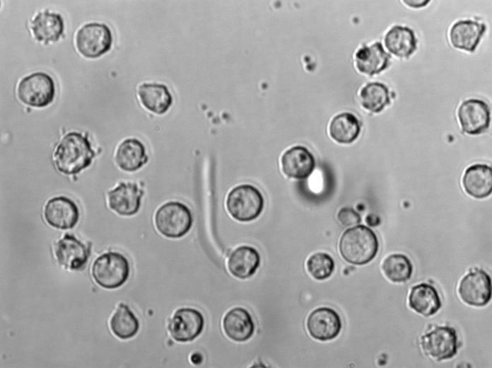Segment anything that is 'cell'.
Wrapping results in <instances>:
<instances>
[{
  "instance_id": "cell-15",
  "label": "cell",
  "mask_w": 492,
  "mask_h": 368,
  "mask_svg": "<svg viewBox=\"0 0 492 368\" xmlns=\"http://www.w3.org/2000/svg\"><path fill=\"white\" fill-rule=\"evenodd\" d=\"M144 193L136 183L121 182L107 193L109 207L120 215H134L140 209Z\"/></svg>"
},
{
  "instance_id": "cell-7",
  "label": "cell",
  "mask_w": 492,
  "mask_h": 368,
  "mask_svg": "<svg viewBox=\"0 0 492 368\" xmlns=\"http://www.w3.org/2000/svg\"><path fill=\"white\" fill-rule=\"evenodd\" d=\"M112 36L109 27L104 23L85 24L78 31L76 45L78 52L88 58H97L110 50Z\"/></svg>"
},
{
  "instance_id": "cell-5",
  "label": "cell",
  "mask_w": 492,
  "mask_h": 368,
  "mask_svg": "<svg viewBox=\"0 0 492 368\" xmlns=\"http://www.w3.org/2000/svg\"><path fill=\"white\" fill-rule=\"evenodd\" d=\"M129 272L128 260L117 252L103 253L95 259L91 269L95 282L105 289L121 287L127 280Z\"/></svg>"
},
{
  "instance_id": "cell-18",
  "label": "cell",
  "mask_w": 492,
  "mask_h": 368,
  "mask_svg": "<svg viewBox=\"0 0 492 368\" xmlns=\"http://www.w3.org/2000/svg\"><path fill=\"white\" fill-rule=\"evenodd\" d=\"M223 328L231 340L243 342L252 336L255 326L251 315L245 309L235 307L223 317Z\"/></svg>"
},
{
  "instance_id": "cell-13",
  "label": "cell",
  "mask_w": 492,
  "mask_h": 368,
  "mask_svg": "<svg viewBox=\"0 0 492 368\" xmlns=\"http://www.w3.org/2000/svg\"><path fill=\"white\" fill-rule=\"evenodd\" d=\"M306 325L309 334L321 341L335 338L342 327L338 313L329 307H320L312 311L308 317Z\"/></svg>"
},
{
  "instance_id": "cell-6",
  "label": "cell",
  "mask_w": 492,
  "mask_h": 368,
  "mask_svg": "<svg viewBox=\"0 0 492 368\" xmlns=\"http://www.w3.org/2000/svg\"><path fill=\"white\" fill-rule=\"evenodd\" d=\"M18 97L23 103L42 108L51 103L55 96L52 78L44 72H35L24 77L18 84Z\"/></svg>"
},
{
  "instance_id": "cell-24",
  "label": "cell",
  "mask_w": 492,
  "mask_h": 368,
  "mask_svg": "<svg viewBox=\"0 0 492 368\" xmlns=\"http://www.w3.org/2000/svg\"><path fill=\"white\" fill-rule=\"evenodd\" d=\"M409 305L416 312L430 316L440 309L441 301L437 289L433 285L421 283L411 288Z\"/></svg>"
},
{
  "instance_id": "cell-28",
  "label": "cell",
  "mask_w": 492,
  "mask_h": 368,
  "mask_svg": "<svg viewBox=\"0 0 492 368\" xmlns=\"http://www.w3.org/2000/svg\"><path fill=\"white\" fill-rule=\"evenodd\" d=\"M112 333L120 339L134 337L139 329V322L128 306L119 304L110 320Z\"/></svg>"
},
{
  "instance_id": "cell-31",
  "label": "cell",
  "mask_w": 492,
  "mask_h": 368,
  "mask_svg": "<svg viewBox=\"0 0 492 368\" xmlns=\"http://www.w3.org/2000/svg\"><path fill=\"white\" fill-rule=\"evenodd\" d=\"M307 269L309 273L317 280H323L331 276L334 270V261L332 256L326 253H316L307 260Z\"/></svg>"
},
{
  "instance_id": "cell-21",
  "label": "cell",
  "mask_w": 492,
  "mask_h": 368,
  "mask_svg": "<svg viewBox=\"0 0 492 368\" xmlns=\"http://www.w3.org/2000/svg\"><path fill=\"white\" fill-rule=\"evenodd\" d=\"M462 185L465 191L476 198H484L491 193L492 171L485 164H474L465 171Z\"/></svg>"
},
{
  "instance_id": "cell-26",
  "label": "cell",
  "mask_w": 492,
  "mask_h": 368,
  "mask_svg": "<svg viewBox=\"0 0 492 368\" xmlns=\"http://www.w3.org/2000/svg\"><path fill=\"white\" fill-rule=\"evenodd\" d=\"M385 44L390 53L401 58H408L417 48L414 30L401 25H394L387 33Z\"/></svg>"
},
{
  "instance_id": "cell-30",
  "label": "cell",
  "mask_w": 492,
  "mask_h": 368,
  "mask_svg": "<svg viewBox=\"0 0 492 368\" xmlns=\"http://www.w3.org/2000/svg\"><path fill=\"white\" fill-rule=\"evenodd\" d=\"M382 271L390 281L404 282L409 280L413 272L411 262L404 254L395 253L387 256L382 265Z\"/></svg>"
},
{
  "instance_id": "cell-10",
  "label": "cell",
  "mask_w": 492,
  "mask_h": 368,
  "mask_svg": "<svg viewBox=\"0 0 492 368\" xmlns=\"http://www.w3.org/2000/svg\"><path fill=\"white\" fill-rule=\"evenodd\" d=\"M204 318L201 312L193 308H180L169 321L170 335L178 342L192 341L202 332Z\"/></svg>"
},
{
  "instance_id": "cell-19",
  "label": "cell",
  "mask_w": 492,
  "mask_h": 368,
  "mask_svg": "<svg viewBox=\"0 0 492 368\" xmlns=\"http://www.w3.org/2000/svg\"><path fill=\"white\" fill-rule=\"evenodd\" d=\"M260 255L254 248L240 246L230 255L228 269L234 277L246 279L255 273L260 265Z\"/></svg>"
},
{
  "instance_id": "cell-25",
  "label": "cell",
  "mask_w": 492,
  "mask_h": 368,
  "mask_svg": "<svg viewBox=\"0 0 492 368\" xmlns=\"http://www.w3.org/2000/svg\"><path fill=\"white\" fill-rule=\"evenodd\" d=\"M138 95L142 105L156 114L166 113L172 103L168 87L160 84H143L139 87Z\"/></svg>"
},
{
  "instance_id": "cell-29",
  "label": "cell",
  "mask_w": 492,
  "mask_h": 368,
  "mask_svg": "<svg viewBox=\"0 0 492 368\" xmlns=\"http://www.w3.org/2000/svg\"><path fill=\"white\" fill-rule=\"evenodd\" d=\"M360 100L365 109L379 113L390 103L388 88L379 82L369 83L361 89Z\"/></svg>"
},
{
  "instance_id": "cell-8",
  "label": "cell",
  "mask_w": 492,
  "mask_h": 368,
  "mask_svg": "<svg viewBox=\"0 0 492 368\" xmlns=\"http://www.w3.org/2000/svg\"><path fill=\"white\" fill-rule=\"evenodd\" d=\"M420 344L423 352L438 361L453 357L457 352V335L455 328L450 326H435L421 338Z\"/></svg>"
},
{
  "instance_id": "cell-11",
  "label": "cell",
  "mask_w": 492,
  "mask_h": 368,
  "mask_svg": "<svg viewBox=\"0 0 492 368\" xmlns=\"http://www.w3.org/2000/svg\"><path fill=\"white\" fill-rule=\"evenodd\" d=\"M58 263L65 269L78 270L84 268L90 254V246L77 239L74 235L66 234L54 246Z\"/></svg>"
},
{
  "instance_id": "cell-23",
  "label": "cell",
  "mask_w": 492,
  "mask_h": 368,
  "mask_svg": "<svg viewBox=\"0 0 492 368\" xmlns=\"http://www.w3.org/2000/svg\"><path fill=\"white\" fill-rule=\"evenodd\" d=\"M64 21L60 14L50 13L48 10L40 12L31 22V29L35 38L47 44L56 42L63 35Z\"/></svg>"
},
{
  "instance_id": "cell-4",
  "label": "cell",
  "mask_w": 492,
  "mask_h": 368,
  "mask_svg": "<svg viewBox=\"0 0 492 368\" xmlns=\"http://www.w3.org/2000/svg\"><path fill=\"white\" fill-rule=\"evenodd\" d=\"M155 224L164 236L177 238L184 236L191 229L193 217L189 207L177 201L161 205L155 214Z\"/></svg>"
},
{
  "instance_id": "cell-22",
  "label": "cell",
  "mask_w": 492,
  "mask_h": 368,
  "mask_svg": "<svg viewBox=\"0 0 492 368\" xmlns=\"http://www.w3.org/2000/svg\"><path fill=\"white\" fill-rule=\"evenodd\" d=\"M115 161L121 169L129 172L135 171L148 161L146 148L136 138L126 139L117 149Z\"/></svg>"
},
{
  "instance_id": "cell-14",
  "label": "cell",
  "mask_w": 492,
  "mask_h": 368,
  "mask_svg": "<svg viewBox=\"0 0 492 368\" xmlns=\"http://www.w3.org/2000/svg\"><path fill=\"white\" fill-rule=\"evenodd\" d=\"M44 217L50 226L64 230L75 226L78 221L79 211L72 200L65 196H58L47 202Z\"/></svg>"
},
{
  "instance_id": "cell-3",
  "label": "cell",
  "mask_w": 492,
  "mask_h": 368,
  "mask_svg": "<svg viewBox=\"0 0 492 368\" xmlns=\"http://www.w3.org/2000/svg\"><path fill=\"white\" fill-rule=\"evenodd\" d=\"M264 205L261 192L250 184L233 188L228 194L226 208L233 218L240 222H250L262 213Z\"/></svg>"
},
{
  "instance_id": "cell-33",
  "label": "cell",
  "mask_w": 492,
  "mask_h": 368,
  "mask_svg": "<svg viewBox=\"0 0 492 368\" xmlns=\"http://www.w3.org/2000/svg\"><path fill=\"white\" fill-rule=\"evenodd\" d=\"M404 3L409 6L413 7V8H421L426 6L428 3L429 1H415V0H405L404 1Z\"/></svg>"
},
{
  "instance_id": "cell-27",
  "label": "cell",
  "mask_w": 492,
  "mask_h": 368,
  "mask_svg": "<svg viewBox=\"0 0 492 368\" xmlns=\"http://www.w3.org/2000/svg\"><path fill=\"white\" fill-rule=\"evenodd\" d=\"M361 125L358 118L350 113L336 115L329 125V134L333 139L341 144L353 142L358 137Z\"/></svg>"
},
{
  "instance_id": "cell-20",
  "label": "cell",
  "mask_w": 492,
  "mask_h": 368,
  "mask_svg": "<svg viewBox=\"0 0 492 368\" xmlns=\"http://www.w3.org/2000/svg\"><path fill=\"white\" fill-rule=\"evenodd\" d=\"M391 55L387 53L382 44L376 42L364 46L356 53V64L361 73L373 76L387 68Z\"/></svg>"
},
{
  "instance_id": "cell-9",
  "label": "cell",
  "mask_w": 492,
  "mask_h": 368,
  "mask_svg": "<svg viewBox=\"0 0 492 368\" xmlns=\"http://www.w3.org/2000/svg\"><path fill=\"white\" fill-rule=\"evenodd\" d=\"M458 293L462 300L474 306H484L491 298V280L483 270L476 268L460 281Z\"/></svg>"
},
{
  "instance_id": "cell-16",
  "label": "cell",
  "mask_w": 492,
  "mask_h": 368,
  "mask_svg": "<svg viewBox=\"0 0 492 368\" xmlns=\"http://www.w3.org/2000/svg\"><path fill=\"white\" fill-rule=\"evenodd\" d=\"M315 166L313 155L302 146L288 149L281 157L282 171L291 178L305 179L312 173Z\"/></svg>"
},
{
  "instance_id": "cell-2",
  "label": "cell",
  "mask_w": 492,
  "mask_h": 368,
  "mask_svg": "<svg viewBox=\"0 0 492 368\" xmlns=\"http://www.w3.org/2000/svg\"><path fill=\"white\" fill-rule=\"evenodd\" d=\"M379 243L376 234L370 228L358 225L346 230L339 241V252L348 263L362 265L377 255Z\"/></svg>"
},
{
  "instance_id": "cell-32",
  "label": "cell",
  "mask_w": 492,
  "mask_h": 368,
  "mask_svg": "<svg viewBox=\"0 0 492 368\" xmlns=\"http://www.w3.org/2000/svg\"><path fill=\"white\" fill-rule=\"evenodd\" d=\"M337 218L344 227L358 224L361 221L360 214L353 208L348 207H343L339 210Z\"/></svg>"
},
{
  "instance_id": "cell-34",
  "label": "cell",
  "mask_w": 492,
  "mask_h": 368,
  "mask_svg": "<svg viewBox=\"0 0 492 368\" xmlns=\"http://www.w3.org/2000/svg\"><path fill=\"white\" fill-rule=\"evenodd\" d=\"M366 223L372 226H376L380 223V219L375 214H369L366 217Z\"/></svg>"
},
{
  "instance_id": "cell-1",
  "label": "cell",
  "mask_w": 492,
  "mask_h": 368,
  "mask_svg": "<svg viewBox=\"0 0 492 368\" xmlns=\"http://www.w3.org/2000/svg\"><path fill=\"white\" fill-rule=\"evenodd\" d=\"M95 156L87 134L71 132L57 145L54 161L59 172L74 175L89 166Z\"/></svg>"
},
{
  "instance_id": "cell-12",
  "label": "cell",
  "mask_w": 492,
  "mask_h": 368,
  "mask_svg": "<svg viewBox=\"0 0 492 368\" xmlns=\"http://www.w3.org/2000/svg\"><path fill=\"white\" fill-rule=\"evenodd\" d=\"M462 131L469 134L485 132L490 123V110L486 103L479 99L464 100L457 112Z\"/></svg>"
},
{
  "instance_id": "cell-17",
  "label": "cell",
  "mask_w": 492,
  "mask_h": 368,
  "mask_svg": "<svg viewBox=\"0 0 492 368\" xmlns=\"http://www.w3.org/2000/svg\"><path fill=\"white\" fill-rule=\"evenodd\" d=\"M485 30L484 23L472 20L459 21L450 29L451 44L455 48L473 52Z\"/></svg>"
}]
</instances>
